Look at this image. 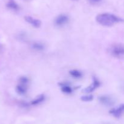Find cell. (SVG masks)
Returning a JSON list of instances; mask_svg holds the SVG:
<instances>
[{"mask_svg":"<svg viewBox=\"0 0 124 124\" xmlns=\"http://www.w3.org/2000/svg\"><path fill=\"white\" fill-rule=\"evenodd\" d=\"M96 21L104 26H111L116 23L123 22L124 19L111 13H101L96 17Z\"/></svg>","mask_w":124,"mask_h":124,"instance_id":"cell-1","label":"cell"},{"mask_svg":"<svg viewBox=\"0 0 124 124\" xmlns=\"http://www.w3.org/2000/svg\"><path fill=\"white\" fill-rule=\"evenodd\" d=\"M110 52L116 57H121L124 55V46L121 44H116L110 47Z\"/></svg>","mask_w":124,"mask_h":124,"instance_id":"cell-2","label":"cell"},{"mask_svg":"<svg viewBox=\"0 0 124 124\" xmlns=\"http://www.w3.org/2000/svg\"><path fill=\"white\" fill-rule=\"evenodd\" d=\"M99 101L101 104L110 106L115 104V100L108 96H101L99 97Z\"/></svg>","mask_w":124,"mask_h":124,"instance_id":"cell-3","label":"cell"},{"mask_svg":"<svg viewBox=\"0 0 124 124\" xmlns=\"http://www.w3.org/2000/svg\"><path fill=\"white\" fill-rule=\"evenodd\" d=\"M101 85V83L98 79L96 77H93V81L92 83V85H90L88 87L85 88L84 89L83 91L85 93H90V92H93V91L96 89L98 88L99 86Z\"/></svg>","mask_w":124,"mask_h":124,"instance_id":"cell-4","label":"cell"},{"mask_svg":"<svg viewBox=\"0 0 124 124\" xmlns=\"http://www.w3.org/2000/svg\"><path fill=\"white\" fill-rule=\"evenodd\" d=\"M69 17L66 15H59V16H58L56 17V18L54 20V23L58 26H62L67 24L68 23V21H69Z\"/></svg>","mask_w":124,"mask_h":124,"instance_id":"cell-5","label":"cell"},{"mask_svg":"<svg viewBox=\"0 0 124 124\" xmlns=\"http://www.w3.org/2000/svg\"><path fill=\"white\" fill-rule=\"evenodd\" d=\"M25 20L28 23L31 24L32 26L35 27L36 28H39L41 25V21L39 20V19H35V18H33V17H30V16H26V17H25Z\"/></svg>","mask_w":124,"mask_h":124,"instance_id":"cell-6","label":"cell"},{"mask_svg":"<svg viewBox=\"0 0 124 124\" xmlns=\"http://www.w3.org/2000/svg\"><path fill=\"white\" fill-rule=\"evenodd\" d=\"M124 111V104H122L116 108H113L109 113L116 117H120L122 113Z\"/></svg>","mask_w":124,"mask_h":124,"instance_id":"cell-7","label":"cell"},{"mask_svg":"<svg viewBox=\"0 0 124 124\" xmlns=\"http://www.w3.org/2000/svg\"><path fill=\"white\" fill-rule=\"evenodd\" d=\"M16 91L20 95L25 94L27 91V85L19 83V85H17L16 88Z\"/></svg>","mask_w":124,"mask_h":124,"instance_id":"cell-8","label":"cell"},{"mask_svg":"<svg viewBox=\"0 0 124 124\" xmlns=\"http://www.w3.org/2000/svg\"><path fill=\"white\" fill-rule=\"evenodd\" d=\"M59 85L61 86V91L64 93L70 94L72 92V88L68 84L65 83H59Z\"/></svg>","mask_w":124,"mask_h":124,"instance_id":"cell-9","label":"cell"},{"mask_svg":"<svg viewBox=\"0 0 124 124\" xmlns=\"http://www.w3.org/2000/svg\"><path fill=\"white\" fill-rule=\"evenodd\" d=\"M45 98H46V97L44 94H41L40 96H38L35 99L33 100L31 102V105H39V103H42V102L45 100Z\"/></svg>","mask_w":124,"mask_h":124,"instance_id":"cell-10","label":"cell"},{"mask_svg":"<svg viewBox=\"0 0 124 124\" xmlns=\"http://www.w3.org/2000/svg\"><path fill=\"white\" fill-rule=\"evenodd\" d=\"M7 7L13 10H18L19 9V6L14 0H9L7 4Z\"/></svg>","mask_w":124,"mask_h":124,"instance_id":"cell-11","label":"cell"},{"mask_svg":"<svg viewBox=\"0 0 124 124\" xmlns=\"http://www.w3.org/2000/svg\"><path fill=\"white\" fill-rule=\"evenodd\" d=\"M69 73L71 76L73 77L74 78H76V79H79V78L82 77V73L79 71L76 70V69L70 71Z\"/></svg>","mask_w":124,"mask_h":124,"instance_id":"cell-12","label":"cell"},{"mask_svg":"<svg viewBox=\"0 0 124 124\" xmlns=\"http://www.w3.org/2000/svg\"><path fill=\"white\" fill-rule=\"evenodd\" d=\"M31 47L33 49L36 51H42L44 49V46L43 44L41 43H34L31 45Z\"/></svg>","mask_w":124,"mask_h":124,"instance_id":"cell-13","label":"cell"},{"mask_svg":"<svg viewBox=\"0 0 124 124\" xmlns=\"http://www.w3.org/2000/svg\"><path fill=\"white\" fill-rule=\"evenodd\" d=\"M81 99L84 102H90L93 100V96L92 95H88V96H84L81 97Z\"/></svg>","mask_w":124,"mask_h":124,"instance_id":"cell-14","label":"cell"},{"mask_svg":"<svg viewBox=\"0 0 124 124\" xmlns=\"http://www.w3.org/2000/svg\"><path fill=\"white\" fill-rule=\"evenodd\" d=\"M28 82H29V79L26 77H21L19 79V83L23 84H27V85Z\"/></svg>","mask_w":124,"mask_h":124,"instance_id":"cell-15","label":"cell"},{"mask_svg":"<svg viewBox=\"0 0 124 124\" xmlns=\"http://www.w3.org/2000/svg\"><path fill=\"white\" fill-rule=\"evenodd\" d=\"M92 2H94V3H97V2H99L101 1V0H89Z\"/></svg>","mask_w":124,"mask_h":124,"instance_id":"cell-16","label":"cell"},{"mask_svg":"<svg viewBox=\"0 0 124 124\" xmlns=\"http://www.w3.org/2000/svg\"><path fill=\"white\" fill-rule=\"evenodd\" d=\"M73 1H78V0H73Z\"/></svg>","mask_w":124,"mask_h":124,"instance_id":"cell-17","label":"cell"}]
</instances>
